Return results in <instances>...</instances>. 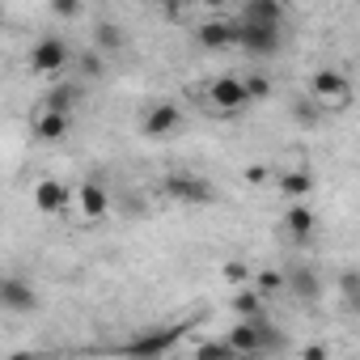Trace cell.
I'll return each mask as SVG.
<instances>
[{
	"label": "cell",
	"mask_w": 360,
	"mask_h": 360,
	"mask_svg": "<svg viewBox=\"0 0 360 360\" xmlns=\"http://www.w3.org/2000/svg\"><path fill=\"white\" fill-rule=\"evenodd\" d=\"M284 225H288L292 238H309V233H314V212H309L305 204H292V208L284 212Z\"/></svg>",
	"instance_id": "19"
},
{
	"label": "cell",
	"mask_w": 360,
	"mask_h": 360,
	"mask_svg": "<svg viewBox=\"0 0 360 360\" xmlns=\"http://www.w3.org/2000/svg\"><path fill=\"white\" fill-rule=\"evenodd\" d=\"M233 47H242L246 56L267 60V56H276L284 47V34L271 30V26H242V22H233Z\"/></svg>",
	"instance_id": "4"
},
{
	"label": "cell",
	"mask_w": 360,
	"mask_h": 360,
	"mask_svg": "<svg viewBox=\"0 0 360 360\" xmlns=\"http://www.w3.org/2000/svg\"><path fill=\"white\" fill-rule=\"evenodd\" d=\"M284 288H288L301 305H314V301L322 297V276H318L314 267H288V271H284Z\"/></svg>",
	"instance_id": "10"
},
{
	"label": "cell",
	"mask_w": 360,
	"mask_h": 360,
	"mask_svg": "<svg viewBox=\"0 0 360 360\" xmlns=\"http://www.w3.org/2000/svg\"><path fill=\"white\" fill-rule=\"evenodd\" d=\"M34 208L39 212H47V217H56V212H64L68 204H72V191L64 187V183H56V178H43V183H34Z\"/></svg>",
	"instance_id": "12"
},
{
	"label": "cell",
	"mask_w": 360,
	"mask_h": 360,
	"mask_svg": "<svg viewBox=\"0 0 360 360\" xmlns=\"http://www.w3.org/2000/svg\"><path fill=\"white\" fill-rule=\"evenodd\" d=\"M77 208H81L85 217H106V212H110V195H106L98 183H85V187L77 191Z\"/></svg>",
	"instance_id": "16"
},
{
	"label": "cell",
	"mask_w": 360,
	"mask_h": 360,
	"mask_svg": "<svg viewBox=\"0 0 360 360\" xmlns=\"http://www.w3.org/2000/svg\"><path fill=\"white\" fill-rule=\"evenodd\" d=\"M0 13H5V9H0Z\"/></svg>",
	"instance_id": "30"
},
{
	"label": "cell",
	"mask_w": 360,
	"mask_h": 360,
	"mask_svg": "<svg viewBox=\"0 0 360 360\" xmlns=\"http://www.w3.org/2000/svg\"><path fill=\"white\" fill-rule=\"evenodd\" d=\"M77 98H81V85L60 81V85H51V89L43 94V110H51V115H72Z\"/></svg>",
	"instance_id": "14"
},
{
	"label": "cell",
	"mask_w": 360,
	"mask_h": 360,
	"mask_svg": "<svg viewBox=\"0 0 360 360\" xmlns=\"http://www.w3.org/2000/svg\"><path fill=\"white\" fill-rule=\"evenodd\" d=\"M309 94H314L318 106H343V102L352 98V85H347V77H343L339 68H322V72H314Z\"/></svg>",
	"instance_id": "6"
},
{
	"label": "cell",
	"mask_w": 360,
	"mask_h": 360,
	"mask_svg": "<svg viewBox=\"0 0 360 360\" xmlns=\"http://www.w3.org/2000/svg\"><path fill=\"white\" fill-rule=\"evenodd\" d=\"M221 276H225L229 284H246V280H250V267L233 259V263H225V267H221Z\"/></svg>",
	"instance_id": "23"
},
{
	"label": "cell",
	"mask_w": 360,
	"mask_h": 360,
	"mask_svg": "<svg viewBox=\"0 0 360 360\" xmlns=\"http://www.w3.org/2000/svg\"><path fill=\"white\" fill-rule=\"evenodd\" d=\"M187 326H161V330H144V335H136L131 343H127V356H136V360H153V356H161L178 335H183Z\"/></svg>",
	"instance_id": "7"
},
{
	"label": "cell",
	"mask_w": 360,
	"mask_h": 360,
	"mask_svg": "<svg viewBox=\"0 0 360 360\" xmlns=\"http://www.w3.org/2000/svg\"><path fill=\"white\" fill-rule=\"evenodd\" d=\"M343 297L356 301V271H343Z\"/></svg>",
	"instance_id": "28"
},
{
	"label": "cell",
	"mask_w": 360,
	"mask_h": 360,
	"mask_svg": "<svg viewBox=\"0 0 360 360\" xmlns=\"http://www.w3.org/2000/svg\"><path fill=\"white\" fill-rule=\"evenodd\" d=\"M161 191L169 200H178V204H200V208L217 200L212 183H208V178H200V174H191V169H169L165 183H161Z\"/></svg>",
	"instance_id": "1"
},
{
	"label": "cell",
	"mask_w": 360,
	"mask_h": 360,
	"mask_svg": "<svg viewBox=\"0 0 360 360\" xmlns=\"http://www.w3.org/2000/svg\"><path fill=\"white\" fill-rule=\"evenodd\" d=\"M68 60H72V51H68V43L60 39V34H43L34 47H30V72L34 77H60L64 68H68Z\"/></svg>",
	"instance_id": "2"
},
{
	"label": "cell",
	"mask_w": 360,
	"mask_h": 360,
	"mask_svg": "<svg viewBox=\"0 0 360 360\" xmlns=\"http://www.w3.org/2000/svg\"><path fill=\"white\" fill-rule=\"evenodd\" d=\"M208 102L217 110H246L250 106L246 102V89H242V77H217L208 85Z\"/></svg>",
	"instance_id": "9"
},
{
	"label": "cell",
	"mask_w": 360,
	"mask_h": 360,
	"mask_svg": "<svg viewBox=\"0 0 360 360\" xmlns=\"http://www.w3.org/2000/svg\"><path fill=\"white\" fill-rule=\"evenodd\" d=\"M242 26H271V30H284V5H276V0H250V5H242V13L233 18Z\"/></svg>",
	"instance_id": "11"
},
{
	"label": "cell",
	"mask_w": 360,
	"mask_h": 360,
	"mask_svg": "<svg viewBox=\"0 0 360 360\" xmlns=\"http://www.w3.org/2000/svg\"><path fill=\"white\" fill-rule=\"evenodd\" d=\"M34 309H39V288L18 271H0V314H34Z\"/></svg>",
	"instance_id": "3"
},
{
	"label": "cell",
	"mask_w": 360,
	"mask_h": 360,
	"mask_svg": "<svg viewBox=\"0 0 360 360\" xmlns=\"http://www.w3.org/2000/svg\"><path fill=\"white\" fill-rule=\"evenodd\" d=\"M271 288H284V276H280V271H259V284H255V292L263 297V292H271Z\"/></svg>",
	"instance_id": "24"
},
{
	"label": "cell",
	"mask_w": 360,
	"mask_h": 360,
	"mask_svg": "<svg viewBox=\"0 0 360 360\" xmlns=\"http://www.w3.org/2000/svg\"><path fill=\"white\" fill-rule=\"evenodd\" d=\"M301 360H330V352H326V343H305Z\"/></svg>",
	"instance_id": "25"
},
{
	"label": "cell",
	"mask_w": 360,
	"mask_h": 360,
	"mask_svg": "<svg viewBox=\"0 0 360 360\" xmlns=\"http://www.w3.org/2000/svg\"><path fill=\"white\" fill-rule=\"evenodd\" d=\"M178 127H183V110H178L174 102L148 106V115H144V136H148V140H165V136H174Z\"/></svg>",
	"instance_id": "8"
},
{
	"label": "cell",
	"mask_w": 360,
	"mask_h": 360,
	"mask_svg": "<svg viewBox=\"0 0 360 360\" xmlns=\"http://www.w3.org/2000/svg\"><path fill=\"white\" fill-rule=\"evenodd\" d=\"M267 178V165H246V183H263Z\"/></svg>",
	"instance_id": "29"
},
{
	"label": "cell",
	"mask_w": 360,
	"mask_h": 360,
	"mask_svg": "<svg viewBox=\"0 0 360 360\" xmlns=\"http://www.w3.org/2000/svg\"><path fill=\"white\" fill-rule=\"evenodd\" d=\"M34 136H39V140H47V144L64 140V136H68V115H51V110H39V115H34Z\"/></svg>",
	"instance_id": "15"
},
{
	"label": "cell",
	"mask_w": 360,
	"mask_h": 360,
	"mask_svg": "<svg viewBox=\"0 0 360 360\" xmlns=\"http://www.w3.org/2000/svg\"><path fill=\"white\" fill-rule=\"evenodd\" d=\"M242 89H246V102H263L271 94V81L263 72H250V77H242Z\"/></svg>",
	"instance_id": "22"
},
{
	"label": "cell",
	"mask_w": 360,
	"mask_h": 360,
	"mask_svg": "<svg viewBox=\"0 0 360 360\" xmlns=\"http://www.w3.org/2000/svg\"><path fill=\"white\" fill-rule=\"evenodd\" d=\"M280 191H284L292 204H301V200L314 191V178H309L305 169H284V174H280Z\"/></svg>",
	"instance_id": "17"
},
{
	"label": "cell",
	"mask_w": 360,
	"mask_h": 360,
	"mask_svg": "<svg viewBox=\"0 0 360 360\" xmlns=\"http://www.w3.org/2000/svg\"><path fill=\"white\" fill-rule=\"evenodd\" d=\"M123 43H127V34H123L115 22H102V26H98V47H106V51H123Z\"/></svg>",
	"instance_id": "21"
},
{
	"label": "cell",
	"mask_w": 360,
	"mask_h": 360,
	"mask_svg": "<svg viewBox=\"0 0 360 360\" xmlns=\"http://www.w3.org/2000/svg\"><path fill=\"white\" fill-rule=\"evenodd\" d=\"M233 314H238L242 322H263V297H259L255 288H242V292L233 297Z\"/></svg>",
	"instance_id": "18"
},
{
	"label": "cell",
	"mask_w": 360,
	"mask_h": 360,
	"mask_svg": "<svg viewBox=\"0 0 360 360\" xmlns=\"http://www.w3.org/2000/svg\"><path fill=\"white\" fill-rule=\"evenodd\" d=\"M195 39H200V47H208V51L233 47V18H212V22H204V26L195 30Z\"/></svg>",
	"instance_id": "13"
},
{
	"label": "cell",
	"mask_w": 360,
	"mask_h": 360,
	"mask_svg": "<svg viewBox=\"0 0 360 360\" xmlns=\"http://www.w3.org/2000/svg\"><path fill=\"white\" fill-rule=\"evenodd\" d=\"M191 360H238V356H233V347L225 339H200L195 352H191Z\"/></svg>",
	"instance_id": "20"
},
{
	"label": "cell",
	"mask_w": 360,
	"mask_h": 360,
	"mask_svg": "<svg viewBox=\"0 0 360 360\" xmlns=\"http://www.w3.org/2000/svg\"><path fill=\"white\" fill-rule=\"evenodd\" d=\"M51 13H56V18H77V13H81V5H77V0H56Z\"/></svg>",
	"instance_id": "26"
},
{
	"label": "cell",
	"mask_w": 360,
	"mask_h": 360,
	"mask_svg": "<svg viewBox=\"0 0 360 360\" xmlns=\"http://www.w3.org/2000/svg\"><path fill=\"white\" fill-rule=\"evenodd\" d=\"M81 68H85L89 77H102V60H98V56H85V60H81Z\"/></svg>",
	"instance_id": "27"
},
{
	"label": "cell",
	"mask_w": 360,
	"mask_h": 360,
	"mask_svg": "<svg viewBox=\"0 0 360 360\" xmlns=\"http://www.w3.org/2000/svg\"><path fill=\"white\" fill-rule=\"evenodd\" d=\"M225 343L233 347V356H259L263 347L276 343V330H271L267 322H238V326L225 335Z\"/></svg>",
	"instance_id": "5"
}]
</instances>
